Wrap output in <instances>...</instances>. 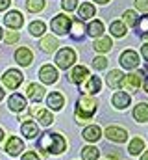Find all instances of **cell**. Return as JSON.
Returning a JSON list of instances; mask_svg holds the SVG:
<instances>
[{
  "label": "cell",
  "instance_id": "ee69618b",
  "mask_svg": "<svg viewBox=\"0 0 148 160\" xmlns=\"http://www.w3.org/2000/svg\"><path fill=\"white\" fill-rule=\"evenodd\" d=\"M93 2H98V4H106V2H109V0H93Z\"/></svg>",
  "mask_w": 148,
  "mask_h": 160
},
{
  "label": "cell",
  "instance_id": "f546056e",
  "mask_svg": "<svg viewBox=\"0 0 148 160\" xmlns=\"http://www.w3.org/2000/svg\"><path fill=\"white\" fill-rule=\"evenodd\" d=\"M30 34L32 36H43L44 32H46V24L43 22V21H34L32 24H30Z\"/></svg>",
  "mask_w": 148,
  "mask_h": 160
},
{
  "label": "cell",
  "instance_id": "ab89813d",
  "mask_svg": "<svg viewBox=\"0 0 148 160\" xmlns=\"http://www.w3.org/2000/svg\"><path fill=\"white\" fill-rule=\"evenodd\" d=\"M22 160H39V157H37L34 151H28V153L22 155Z\"/></svg>",
  "mask_w": 148,
  "mask_h": 160
},
{
  "label": "cell",
  "instance_id": "4316f807",
  "mask_svg": "<svg viewBox=\"0 0 148 160\" xmlns=\"http://www.w3.org/2000/svg\"><path fill=\"white\" fill-rule=\"evenodd\" d=\"M87 32H89V36H93V38H100V36L104 34V22H100V21H93V22L89 24Z\"/></svg>",
  "mask_w": 148,
  "mask_h": 160
},
{
  "label": "cell",
  "instance_id": "484cf974",
  "mask_svg": "<svg viewBox=\"0 0 148 160\" xmlns=\"http://www.w3.org/2000/svg\"><path fill=\"white\" fill-rule=\"evenodd\" d=\"M72 38L74 39H81L83 36H85V32H87V28H85V24L81 22V21H72Z\"/></svg>",
  "mask_w": 148,
  "mask_h": 160
},
{
  "label": "cell",
  "instance_id": "30bf717a",
  "mask_svg": "<svg viewBox=\"0 0 148 160\" xmlns=\"http://www.w3.org/2000/svg\"><path fill=\"white\" fill-rule=\"evenodd\" d=\"M26 95L30 97V101L39 102V101L44 99V88L39 86V84H28L26 86Z\"/></svg>",
  "mask_w": 148,
  "mask_h": 160
},
{
  "label": "cell",
  "instance_id": "74e56055",
  "mask_svg": "<svg viewBox=\"0 0 148 160\" xmlns=\"http://www.w3.org/2000/svg\"><path fill=\"white\" fill-rule=\"evenodd\" d=\"M19 41V34L17 32H7L6 34V43L7 45H13V43H17Z\"/></svg>",
  "mask_w": 148,
  "mask_h": 160
},
{
  "label": "cell",
  "instance_id": "e0dca14e",
  "mask_svg": "<svg viewBox=\"0 0 148 160\" xmlns=\"http://www.w3.org/2000/svg\"><path fill=\"white\" fill-rule=\"evenodd\" d=\"M41 50H44V52H54L58 47H59V43H58V39L54 38V36H44L43 39H41Z\"/></svg>",
  "mask_w": 148,
  "mask_h": 160
},
{
  "label": "cell",
  "instance_id": "277c9868",
  "mask_svg": "<svg viewBox=\"0 0 148 160\" xmlns=\"http://www.w3.org/2000/svg\"><path fill=\"white\" fill-rule=\"evenodd\" d=\"M2 82H4L6 88H9V89H17V88L22 84V73L17 71V69H9V71L4 73Z\"/></svg>",
  "mask_w": 148,
  "mask_h": 160
},
{
  "label": "cell",
  "instance_id": "b9f144b4",
  "mask_svg": "<svg viewBox=\"0 0 148 160\" xmlns=\"http://www.w3.org/2000/svg\"><path fill=\"white\" fill-rule=\"evenodd\" d=\"M9 4H11L9 0H0V11H4V9H6V8L9 6Z\"/></svg>",
  "mask_w": 148,
  "mask_h": 160
},
{
  "label": "cell",
  "instance_id": "bcb514c9",
  "mask_svg": "<svg viewBox=\"0 0 148 160\" xmlns=\"http://www.w3.org/2000/svg\"><path fill=\"white\" fill-rule=\"evenodd\" d=\"M2 99H4V89L0 88V101H2Z\"/></svg>",
  "mask_w": 148,
  "mask_h": 160
},
{
  "label": "cell",
  "instance_id": "5b68a950",
  "mask_svg": "<svg viewBox=\"0 0 148 160\" xmlns=\"http://www.w3.org/2000/svg\"><path fill=\"white\" fill-rule=\"evenodd\" d=\"M71 26H72V21H71L67 15H63V13H59V15L54 17V21H52V30H54L56 34H59V36H65Z\"/></svg>",
  "mask_w": 148,
  "mask_h": 160
},
{
  "label": "cell",
  "instance_id": "3957f363",
  "mask_svg": "<svg viewBox=\"0 0 148 160\" xmlns=\"http://www.w3.org/2000/svg\"><path fill=\"white\" fill-rule=\"evenodd\" d=\"M74 62H76V52L72 48H69V47L61 48L58 52V56H56V63H58L59 69H69Z\"/></svg>",
  "mask_w": 148,
  "mask_h": 160
},
{
  "label": "cell",
  "instance_id": "d590c367",
  "mask_svg": "<svg viewBox=\"0 0 148 160\" xmlns=\"http://www.w3.org/2000/svg\"><path fill=\"white\" fill-rule=\"evenodd\" d=\"M106 65H108V60H106L104 56H98V58L93 60V67H95V69H104Z\"/></svg>",
  "mask_w": 148,
  "mask_h": 160
},
{
  "label": "cell",
  "instance_id": "ba28073f",
  "mask_svg": "<svg viewBox=\"0 0 148 160\" xmlns=\"http://www.w3.org/2000/svg\"><path fill=\"white\" fill-rule=\"evenodd\" d=\"M100 88H102V80L98 78V77H89L87 82L81 86V91L87 93V95H95V93L100 91Z\"/></svg>",
  "mask_w": 148,
  "mask_h": 160
},
{
  "label": "cell",
  "instance_id": "e575fe53",
  "mask_svg": "<svg viewBox=\"0 0 148 160\" xmlns=\"http://www.w3.org/2000/svg\"><path fill=\"white\" fill-rule=\"evenodd\" d=\"M137 28H139V32L146 38L148 36V15H145V17H141V21L137 22Z\"/></svg>",
  "mask_w": 148,
  "mask_h": 160
},
{
  "label": "cell",
  "instance_id": "ac0fdd59",
  "mask_svg": "<svg viewBox=\"0 0 148 160\" xmlns=\"http://www.w3.org/2000/svg\"><path fill=\"white\" fill-rule=\"evenodd\" d=\"M122 82H124V75H122L118 69L111 71L109 75H108V78H106V84H108L109 88H113V89H115V88H118Z\"/></svg>",
  "mask_w": 148,
  "mask_h": 160
},
{
  "label": "cell",
  "instance_id": "5bb4252c",
  "mask_svg": "<svg viewBox=\"0 0 148 160\" xmlns=\"http://www.w3.org/2000/svg\"><path fill=\"white\" fill-rule=\"evenodd\" d=\"M9 110H13V112H22L24 108H26V101H24V97L22 95H19V93H13L11 97H9Z\"/></svg>",
  "mask_w": 148,
  "mask_h": 160
},
{
  "label": "cell",
  "instance_id": "ffe728a7",
  "mask_svg": "<svg viewBox=\"0 0 148 160\" xmlns=\"http://www.w3.org/2000/svg\"><path fill=\"white\" fill-rule=\"evenodd\" d=\"M21 132H22V136H26L28 140H32V138H35L37 134H39V128H37V125L34 121H26V123H22Z\"/></svg>",
  "mask_w": 148,
  "mask_h": 160
},
{
  "label": "cell",
  "instance_id": "8d00e7d4",
  "mask_svg": "<svg viewBox=\"0 0 148 160\" xmlns=\"http://www.w3.org/2000/svg\"><path fill=\"white\" fill-rule=\"evenodd\" d=\"M76 6H78V0H63V2H61V8H63L65 11H74Z\"/></svg>",
  "mask_w": 148,
  "mask_h": 160
},
{
  "label": "cell",
  "instance_id": "8992f818",
  "mask_svg": "<svg viewBox=\"0 0 148 160\" xmlns=\"http://www.w3.org/2000/svg\"><path fill=\"white\" fill-rule=\"evenodd\" d=\"M120 65L124 67V69H135L137 65H139V54L137 52H133V50H124L122 54H120Z\"/></svg>",
  "mask_w": 148,
  "mask_h": 160
},
{
  "label": "cell",
  "instance_id": "9a60e30c",
  "mask_svg": "<svg viewBox=\"0 0 148 160\" xmlns=\"http://www.w3.org/2000/svg\"><path fill=\"white\" fill-rule=\"evenodd\" d=\"M46 104H48L52 110H61V108H63V104H65V99H63V95H61V93L52 91V93L48 95V99H46Z\"/></svg>",
  "mask_w": 148,
  "mask_h": 160
},
{
  "label": "cell",
  "instance_id": "f6af8a7d",
  "mask_svg": "<svg viewBox=\"0 0 148 160\" xmlns=\"http://www.w3.org/2000/svg\"><path fill=\"white\" fill-rule=\"evenodd\" d=\"M141 160H148V151L145 153V155H143V157H141Z\"/></svg>",
  "mask_w": 148,
  "mask_h": 160
},
{
  "label": "cell",
  "instance_id": "d4e9b609",
  "mask_svg": "<svg viewBox=\"0 0 148 160\" xmlns=\"http://www.w3.org/2000/svg\"><path fill=\"white\" fill-rule=\"evenodd\" d=\"M80 17H81L83 21L95 17V6H93L91 2H83V4L80 6Z\"/></svg>",
  "mask_w": 148,
  "mask_h": 160
},
{
  "label": "cell",
  "instance_id": "603a6c76",
  "mask_svg": "<svg viewBox=\"0 0 148 160\" xmlns=\"http://www.w3.org/2000/svg\"><path fill=\"white\" fill-rule=\"evenodd\" d=\"M100 136H102V130H100V127H96V125H91V127H87V128L83 130V138H85L87 142H96Z\"/></svg>",
  "mask_w": 148,
  "mask_h": 160
},
{
  "label": "cell",
  "instance_id": "d6986e66",
  "mask_svg": "<svg viewBox=\"0 0 148 160\" xmlns=\"http://www.w3.org/2000/svg\"><path fill=\"white\" fill-rule=\"evenodd\" d=\"M130 101H132V97H130L128 93H124V91H117V93L113 95V104H115L117 108H126V106H130Z\"/></svg>",
  "mask_w": 148,
  "mask_h": 160
},
{
  "label": "cell",
  "instance_id": "1f68e13d",
  "mask_svg": "<svg viewBox=\"0 0 148 160\" xmlns=\"http://www.w3.org/2000/svg\"><path fill=\"white\" fill-rule=\"evenodd\" d=\"M37 119H39V123L43 125V127H48V125H52V114L48 112V110H39L37 112Z\"/></svg>",
  "mask_w": 148,
  "mask_h": 160
},
{
  "label": "cell",
  "instance_id": "7402d4cb",
  "mask_svg": "<svg viewBox=\"0 0 148 160\" xmlns=\"http://www.w3.org/2000/svg\"><path fill=\"white\" fill-rule=\"evenodd\" d=\"M133 118L139 121V123H145L148 121V104L146 102H139L133 110Z\"/></svg>",
  "mask_w": 148,
  "mask_h": 160
},
{
  "label": "cell",
  "instance_id": "60d3db41",
  "mask_svg": "<svg viewBox=\"0 0 148 160\" xmlns=\"http://www.w3.org/2000/svg\"><path fill=\"white\" fill-rule=\"evenodd\" d=\"M141 54H143V58H145V60L148 62V43L145 45V47H143V48H141Z\"/></svg>",
  "mask_w": 148,
  "mask_h": 160
},
{
  "label": "cell",
  "instance_id": "f35d334b",
  "mask_svg": "<svg viewBox=\"0 0 148 160\" xmlns=\"http://www.w3.org/2000/svg\"><path fill=\"white\" fill-rule=\"evenodd\" d=\"M135 8L141 11H148V0H135Z\"/></svg>",
  "mask_w": 148,
  "mask_h": 160
},
{
  "label": "cell",
  "instance_id": "7a4b0ae2",
  "mask_svg": "<svg viewBox=\"0 0 148 160\" xmlns=\"http://www.w3.org/2000/svg\"><path fill=\"white\" fill-rule=\"evenodd\" d=\"M96 112V101L89 95H81L76 102V121L78 123H87Z\"/></svg>",
  "mask_w": 148,
  "mask_h": 160
},
{
  "label": "cell",
  "instance_id": "c3c4849f",
  "mask_svg": "<svg viewBox=\"0 0 148 160\" xmlns=\"http://www.w3.org/2000/svg\"><path fill=\"white\" fill-rule=\"evenodd\" d=\"M2 36H4V30H2V28H0V39H2Z\"/></svg>",
  "mask_w": 148,
  "mask_h": 160
},
{
  "label": "cell",
  "instance_id": "7dc6e473",
  "mask_svg": "<svg viewBox=\"0 0 148 160\" xmlns=\"http://www.w3.org/2000/svg\"><path fill=\"white\" fill-rule=\"evenodd\" d=\"M2 140H4V130L0 128V142H2Z\"/></svg>",
  "mask_w": 148,
  "mask_h": 160
},
{
  "label": "cell",
  "instance_id": "44dd1931",
  "mask_svg": "<svg viewBox=\"0 0 148 160\" xmlns=\"http://www.w3.org/2000/svg\"><path fill=\"white\" fill-rule=\"evenodd\" d=\"M141 73H132V75H128L126 80H124V86H126V89H130V91H135L139 86H141Z\"/></svg>",
  "mask_w": 148,
  "mask_h": 160
},
{
  "label": "cell",
  "instance_id": "83f0119b",
  "mask_svg": "<svg viewBox=\"0 0 148 160\" xmlns=\"http://www.w3.org/2000/svg\"><path fill=\"white\" fill-rule=\"evenodd\" d=\"M111 34L115 36V38H124L126 36V26H124V22H120V21H115V22H111Z\"/></svg>",
  "mask_w": 148,
  "mask_h": 160
},
{
  "label": "cell",
  "instance_id": "7c38bea8",
  "mask_svg": "<svg viewBox=\"0 0 148 160\" xmlns=\"http://www.w3.org/2000/svg\"><path fill=\"white\" fill-rule=\"evenodd\" d=\"M15 60H17L21 65H30L32 60H34V54H32L30 48L21 47V48H17V52H15Z\"/></svg>",
  "mask_w": 148,
  "mask_h": 160
},
{
  "label": "cell",
  "instance_id": "f1b7e54d",
  "mask_svg": "<svg viewBox=\"0 0 148 160\" xmlns=\"http://www.w3.org/2000/svg\"><path fill=\"white\" fill-rule=\"evenodd\" d=\"M95 50H98V52H108L111 50V39L109 38H100V39L95 41Z\"/></svg>",
  "mask_w": 148,
  "mask_h": 160
},
{
  "label": "cell",
  "instance_id": "6da1fadb",
  "mask_svg": "<svg viewBox=\"0 0 148 160\" xmlns=\"http://www.w3.org/2000/svg\"><path fill=\"white\" fill-rule=\"evenodd\" d=\"M39 149L44 153H52V155H59L65 151V140L61 134H56V132H50V134H43L41 140H39ZM46 157V155H44Z\"/></svg>",
  "mask_w": 148,
  "mask_h": 160
},
{
  "label": "cell",
  "instance_id": "4dcf8cb0",
  "mask_svg": "<svg viewBox=\"0 0 148 160\" xmlns=\"http://www.w3.org/2000/svg\"><path fill=\"white\" fill-rule=\"evenodd\" d=\"M98 155H100V151L96 149V147H83L81 149V158L83 160H96L98 158Z\"/></svg>",
  "mask_w": 148,
  "mask_h": 160
},
{
  "label": "cell",
  "instance_id": "2e32d148",
  "mask_svg": "<svg viewBox=\"0 0 148 160\" xmlns=\"http://www.w3.org/2000/svg\"><path fill=\"white\" fill-rule=\"evenodd\" d=\"M24 149V145H22V142L19 140V138H9V142H7V145H6V151H7V155H11V157H17V155H21V151Z\"/></svg>",
  "mask_w": 148,
  "mask_h": 160
},
{
  "label": "cell",
  "instance_id": "9c48e42d",
  "mask_svg": "<svg viewBox=\"0 0 148 160\" xmlns=\"http://www.w3.org/2000/svg\"><path fill=\"white\" fill-rule=\"evenodd\" d=\"M39 78L43 80L44 84H54V82L58 80V71H56V67H52V65H43L41 71H39Z\"/></svg>",
  "mask_w": 148,
  "mask_h": 160
},
{
  "label": "cell",
  "instance_id": "8fae6325",
  "mask_svg": "<svg viewBox=\"0 0 148 160\" xmlns=\"http://www.w3.org/2000/svg\"><path fill=\"white\" fill-rule=\"evenodd\" d=\"M4 22H6V26H9L11 30H17V28L22 26V15H21L19 11H9V13L4 17Z\"/></svg>",
  "mask_w": 148,
  "mask_h": 160
},
{
  "label": "cell",
  "instance_id": "52a82bcc",
  "mask_svg": "<svg viewBox=\"0 0 148 160\" xmlns=\"http://www.w3.org/2000/svg\"><path fill=\"white\" fill-rule=\"evenodd\" d=\"M106 136L111 142H117V143H122V142L128 140V132L124 128H118V127H108L106 128Z\"/></svg>",
  "mask_w": 148,
  "mask_h": 160
},
{
  "label": "cell",
  "instance_id": "836d02e7",
  "mask_svg": "<svg viewBox=\"0 0 148 160\" xmlns=\"http://www.w3.org/2000/svg\"><path fill=\"white\" fill-rule=\"evenodd\" d=\"M124 22L128 24V26H137V13L133 11V9H128V11H124Z\"/></svg>",
  "mask_w": 148,
  "mask_h": 160
},
{
  "label": "cell",
  "instance_id": "cb8c5ba5",
  "mask_svg": "<svg viewBox=\"0 0 148 160\" xmlns=\"http://www.w3.org/2000/svg\"><path fill=\"white\" fill-rule=\"evenodd\" d=\"M143 149H145V142H143L141 138H133V140L130 142V145H128V153H130L132 157L139 155Z\"/></svg>",
  "mask_w": 148,
  "mask_h": 160
},
{
  "label": "cell",
  "instance_id": "7bdbcfd3",
  "mask_svg": "<svg viewBox=\"0 0 148 160\" xmlns=\"http://www.w3.org/2000/svg\"><path fill=\"white\" fill-rule=\"evenodd\" d=\"M145 91L148 93V77H146V80H145Z\"/></svg>",
  "mask_w": 148,
  "mask_h": 160
},
{
  "label": "cell",
  "instance_id": "d6a6232c",
  "mask_svg": "<svg viewBox=\"0 0 148 160\" xmlns=\"http://www.w3.org/2000/svg\"><path fill=\"white\" fill-rule=\"evenodd\" d=\"M44 8V0H28L26 2V9L32 11V13H37Z\"/></svg>",
  "mask_w": 148,
  "mask_h": 160
},
{
  "label": "cell",
  "instance_id": "4fadbf2b",
  "mask_svg": "<svg viewBox=\"0 0 148 160\" xmlns=\"http://www.w3.org/2000/svg\"><path fill=\"white\" fill-rule=\"evenodd\" d=\"M89 77L91 75H89L87 67H81V65H76L72 71H71V80H72L74 84H81L83 80H87Z\"/></svg>",
  "mask_w": 148,
  "mask_h": 160
}]
</instances>
